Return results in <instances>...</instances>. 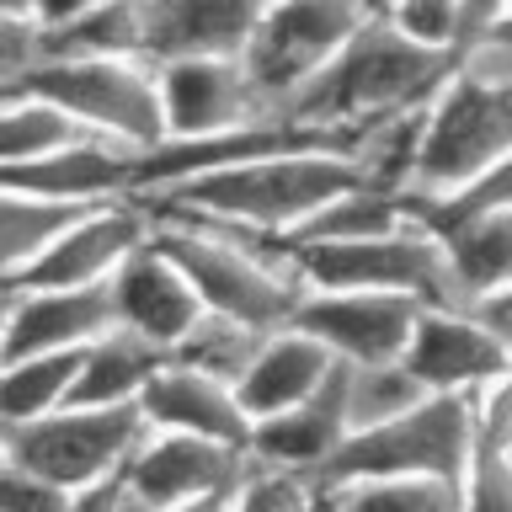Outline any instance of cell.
<instances>
[{"label": "cell", "mask_w": 512, "mask_h": 512, "mask_svg": "<svg viewBox=\"0 0 512 512\" xmlns=\"http://www.w3.org/2000/svg\"><path fill=\"white\" fill-rule=\"evenodd\" d=\"M416 219L411 192H395L384 182H352L336 198H326L310 219L288 235V246H331V240H368L384 230H400V224Z\"/></svg>", "instance_id": "22"}, {"label": "cell", "mask_w": 512, "mask_h": 512, "mask_svg": "<svg viewBox=\"0 0 512 512\" xmlns=\"http://www.w3.org/2000/svg\"><path fill=\"white\" fill-rule=\"evenodd\" d=\"M91 6H102V0H38V22L54 27V22H70V16L91 11Z\"/></svg>", "instance_id": "38"}, {"label": "cell", "mask_w": 512, "mask_h": 512, "mask_svg": "<svg viewBox=\"0 0 512 512\" xmlns=\"http://www.w3.org/2000/svg\"><path fill=\"white\" fill-rule=\"evenodd\" d=\"M11 310H16V278H0V352H6V331H11Z\"/></svg>", "instance_id": "39"}, {"label": "cell", "mask_w": 512, "mask_h": 512, "mask_svg": "<svg viewBox=\"0 0 512 512\" xmlns=\"http://www.w3.org/2000/svg\"><path fill=\"white\" fill-rule=\"evenodd\" d=\"M155 240L182 262L208 310L251 320L262 331H278L294 320L304 299V272L288 235L235 230V224L192 214H155Z\"/></svg>", "instance_id": "3"}, {"label": "cell", "mask_w": 512, "mask_h": 512, "mask_svg": "<svg viewBox=\"0 0 512 512\" xmlns=\"http://www.w3.org/2000/svg\"><path fill=\"white\" fill-rule=\"evenodd\" d=\"M427 395L432 390L411 374L406 358H390V363H347V416H352V432L395 422L400 411H411L416 400H427Z\"/></svg>", "instance_id": "29"}, {"label": "cell", "mask_w": 512, "mask_h": 512, "mask_svg": "<svg viewBox=\"0 0 512 512\" xmlns=\"http://www.w3.org/2000/svg\"><path fill=\"white\" fill-rule=\"evenodd\" d=\"M166 358L171 352L160 342H150V336H139L128 326H112V331L96 336V342H86V352H80L70 400L75 406H128V400L144 395V384L160 374Z\"/></svg>", "instance_id": "21"}, {"label": "cell", "mask_w": 512, "mask_h": 512, "mask_svg": "<svg viewBox=\"0 0 512 512\" xmlns=\"http://www.w3.org/2000/svg\"><path fill=\"white\" fill-rule=\"evenodd\" d=\"M411 374L438 395H475L512 368V347L470 304H422L406 342Z\"/></svg>", "instance_id": "12"}, {"label": "cell", "mask_w": 512, "mask_h": 512, "mask_svg": "<svg viewBox=\"0 0 512 512\" xmlns=\"http://www.w3.org/2000/svg\"><path fill=\"white\" fill-rule=\"evenodd\" d=\"M144 438H150V416L139 411V400H128V406H75V400H64L59 411L38 416V422L6 427V454L27 464L38 480H48L64 502H75L86 486L123 470Z\"/></svg>", "instance_id": "6"}, {"label": "cell", "mask_w": 512, "mask_h": 512, "mask_svg": "<svg viewBox=\"0 0 512 512\" xmlns=\"http://www.w3.org/2000/svg\"><path fill=\"white\" fill-rule=\"evenodd\" d=\"M512 16V0H459V22H464V54L480 43V38H491L496 27H502Z\"/></svg>", "instance_id": "35"}, {"label": "cell", "mask_w": 512, "mask_h": 512, "mask_svg": "<svg viewBox=\"0 0 512 512\" xmlns=\"http://www.w3.org/2000/svg\"><path fill=\"white\" fill-rule=\"evenodd\" d=\"M368 6H379V0H368Z\"/></svg>", "instance_id": "42"}, {"label": "cell", "mask_w": 512, "mask_h": 512, "mask_svg": "<svg viewBox=\"0 0 512 512\" xmlns=\"http://www.w3.org/2000/svg\"><path fill=\"white\" fill-rule=\"evenodd\" d=\"M331 368H336V352L326 342H315L304 326H294V320L278 326V331H267V342L256 347L251 368L235 384L251 427L267 422V416H278V411H288V406H299L304 395H315Z\"/></svg>", "instance_id": "19"}, {"label": "cell", "mask_w": 512, "mask_h": 512, "mask_svg": "<svg viewBox=\"0 0 512 512\" xmlns=\"http://www.w3.org/2000/svg\"><path fill=\"white\" fill-rule=\"evenodd\" d=\"M160 102H166V139L219 134V128L267 118V102L240 54H182L160 64Z\"/></svg>", "instance_id": "14"}, {"label": "cell", "mask_w": 512, "mask_h": 512, "mask_svg": "<svg viewBox=\"0 0 512 512\" xmlns=\"http://www.w3.org/2000/svg\"><path fill=\"white\" fill-rule=\"evenodd\" d=\"M496 208H512V155H502L496 166H486L480 176H470L464 187L443 192V198L432 203H416V219L427 224V230H454V224L475 219V214H496Z\"/></svg>", "instance_id": "32"}, {"label": "cell", "mask_w": 512, "mask_h": 512, "mask_svg": "<svg viewBox=\"0 0 512 512\" xmlns=\"http://www.w3.org/2000/svg\"><path fill=\"white\" fill-rule=\"evenodd\" d=\"M422 315V299L384 288H304L294 326L326 342L342 363H390L406 358V342Z\"/></svg>", "instance_id": "11"}, {"label": "cell", "mask_w": 512, "mask_h": 512, "mask_svg": "<svg viewBox=\"0 0 512 512\" xmlns=\"http://www.w3.org/2000/svg\"><path fill=\"white\" fill-rule=\"evenodd\" d=\"M16 507H70L64 496L38 480L27 464H16L11 454H0V512H16Z\"/></svg>", "instance_id": "34"}, {"label": "cell", "mask_w": 512, "mask_h": 512, "mask_svg": "<svg viewBox=\"0 0 512 512\" xmlns=\"http://www.w3.org/2000/svg\"><path fill=\"white\" fill-rule=\"evenodd\" d=\"M379 11L406 32L411 43L443 48V54L464 59V22H459V0H379Z\"/></svg>", "instance_id": "33"}, {"label": "cell", "mask_w": 512, "mask_h": 512, "mask_svg": "<svg viewBox=\"0 0 512 512\" xmlns=\"http://www.w3.org/2000/svg\"><path fill=\"white\" fill-rule=\"evenodd\" d=\"M267 342L262 326H251V320H235V315H219V310H203V320L192 326L182 342L171 347V358H182L192 368H208V374L240 384V374L251 368L256 347Z\"/></svg>", "instance_id": "30"}, {"label": "cell", "mask_w": 512, "mask_h": 512, "mask_svg": "<svg viewBox=\"0 0 512 512\" xmlns=\"http://www.w3.org/2000/svg\"><path fill=\"white\" fill-rule=\"evenodd\" d=\"M304 288H384L422 304H464L443 235L422 219L368 240H331V246H294Z\"/></svg>", "instance_id": "8"}, {"label": "cell", "mask_w": 512, "mask_h": 512, "mask_svg": "<svg viewBox=\"0 0 512 512\" xmlns=\"http://www.w3.org/2000/svg\"><path fill=\"white\" fill-rule=\"evenodd\" d=\"M320 507H363V512H459L464 491L448 475H352L320 496Z\"/></svg>", "instance_id": "27"}, {"label": "cell", "mask_w": 512, "mask_h": 512, "mask_svg": "<svg viewBox=\"0 0 512 512\" xmlns=\"http://www.w3.org/2000/svg\"><path fill=\"white\" fill-rule=\"evenodd\" d=\"M464 59L480 64V70H491V75H502V80H512V16L491 32V38H480Z\"/></svg>", "instance_id": "36"}, {"label": "cell", "mask_w": 512, "mask_h": 512, "mask_svg": "<svg viewBox=\"0 0 512 512\" xmlns=\"http://www.w3.org/2000/svg\"><path fill=\"white\" fill-rule=\"evenodd\" d=\"M80 352H6L0 358V427H22L59 411L75 390Z\"/></svg>", "instance_id": "24"}, {"label": "cell", "mask_w": 512, "mask_h": 512, "mask_svg": "<svg viewBox=\"0 0 512 512\" xmlns=\"http://www.w3.org/2000/svg\"><path fill=\"white\" fill-rule=\"evenodd\" d=\"M443 251H448V267H454L464 304L502 288L512 278V208L475 214V219L454 224V230H443Z\"/></svg>", "instance_id": "25"}, {"label": "cell", "mask_w": 512, "mask_h": 512, "mask_svg": "<svg viewBox=\"0 0 512 512\" xmlns=\"http://www.w3.org/2000/svg\"><path fill=\"white\" fill-rule=\"evenodd\" d=\"M470 310H475V315L486 320V326H491V331L512 347V278H507L502 288H491V294H480V299L470 304Z\"/></svg>", "instance_id": "37"}, {"label": "cell", "mask_w": 512, "mask_h": 512, "mask_svg": "<svg viewBox=\"0 0 512 512\" xmlns=\"http://www.w3.org/2000/svg\"><path fill=\"white\" fill-rule=\"evenodd\" d=\"M22 86L54 96L91 134L128 150H150L166 139L160 64L144 54H43L22 75Z\"/></svg>", "instance_id": "5"}, {"label": "cell", "mask_w": 512, "mask_h": 512, "mask_svg": "<svg viewBox=\"0 0 512 512\" xmlns=\"http://www.w3.org/2000/svg\"><path fill=\"white\" fill-rule=\"evenodd\" d=\"M139 411L150 416V427H176V432H203V438L224 443H251V416L240 406V390L230 379L192 368L182 358H166L160 374L144 384Z\"/></svg>", "instance_id": "17"}, {"label": "cell", "mask_w": 512, "mask_h": 512, "mask_svg": "<svg viewBox=\"0 0 512 512\" xmlns=\"http://www.w3.org/2000/svg\"><path fill=\"white\" fill-rule=\"evenodd\" d=\"M86 203L43 198V192L0 182V278H22V272L43 256V246L70 224Z\"/></svg>", "instance_id": "26"}, {"label": "cell", "mask_w": 512, "mask_h": 512, "mask_svg": "<svg viewBox=\"0 0 512 512\" xmlns=\"http://www.w3.org/2000/svg\"><path fill=\"white\" fill-rule=\"evenodd\" d=\"M267 0H144V54L155 64L182 54H240Z\"/></svg>", "instance_id": "18"}, {"label": "cell", "mask_w": 512, "mask_h": 512, "mask_svg": "<svg viewBox=\"0 0 512 512\" xmlns=\"http://www.w3.org/2000/svg\"><path fill=\"white\" fill-rule=\"evenodd\" d=\"M6 16H38V0H0Z\"/></svg>", "instance_id": "40"}, {"label": "cell", "mask_w": 512, "mask_h": 512, "mask_svg": "<svg viewBox=\"0 0 512 512\" xmlns=\"http://www.w3.org/2000/svg\"><path fill=\"white\" fill-rule=\"evenodd\" d=\"M112 326L118 310L107 283H16L6 352H80Z\"/></svg>", "instance_id": "16"}, {"label": "cell", "mask_w": 512, "mask_h": 512, "mask_svg": "<svg viewBox=\"0 0 512 512\" xmlns=\"http://www.w3.org/2000/svg\"><path fill=\"white\" fill-rule=\"evenodd\" d=\"M368 182L352 150L336 144H299V150H272L256 160L187 176L166 192L139 198L150 214H192V219H219L235 230H262V235H294L304 219L342 187Z\"/></svg>", "instance_id": "2"}, {"label": "cell", "mask_w": 512, "mask_h": 512, "mask_svg": "<svg viewBox=\"0 0 512 512\" xmlns=\"http://www.w3.org/2000/svg\"><path fill=\"white\" fill-rule=\"evenodd\" d=\"M80 139H102V134H91L54 96L27 91V86L0 91V166H27V160H43Z\"/></svg>", "instance_id": "23"}, {"label": "cell", "mask_w": 512, "mask_h": 512, "mask_svg": "<svg viewBox=\"0 0 512 512\" xmlns=\"http://www.w3.org/2000/svg\"><path fill=\"white\" fill-rule=\"evenodd\" d=\"M454 64H459V54L411 43L406 32L374 6L368 22L342 43V54L283 107V118L331 128V134H342L352 150H358L363 128L427 107L443 80L454 75Z\"/></svg>", "instance_id": "1"}, {"label": "cell", "mask_w": 512, "mask_h": 512, "mask_svg": "<svg viewBox=\"0 0 512 512\" xmlns=\"http://www.w3.org/2000/svg\"><path fill=\"white\" fill-rule=\"evenodd\" d=\"M512 155V80L459 59L422 118L411 203H432Z\"/></svg>", "instance_id": "4"}, {"label": "cell", "mask_w": 512, "mask_h": 512, "mask_svg": "<svg viewBox=\"0 0 512 512\" xmlns=\"http://www.w3.org/2000/svg\"><path fill=\"white\" fill-rule=\"evenodd\" d=\"M470 448H475V400L432 390L411 411H400L395 422L352 432L315 470V486L326 496V486L352 480V475H448V480H464Z\"/></svg>", "instance_id": "7"}, {"label": "cell", "mask_w": 512, "mask_h": 512, "mask_svg": "<svg viewBox=\"0 0 512 512\" xmlns=\"http://www.w3.org/2000/svg\"><path fill=\"white\" fill-rule=\"evenodd\" d=\"M43 54H144V0H102L43 27Z\"/></svg>", "instance_id": "28"}, {"label": "cell", "mask_w": 512, "mask_h": 512, "mask_svg": "<svg viewBox=\"0 0 512 512\" xmlns=\"http://www.w3.org/2000/svg\"><path fill=\"white\" fill-rule=\"evenodd\" d=\"M368 11H374L368 0H267L251 43L240 48L262 102L283 112L342 54V43L368 22Z\"/></svg>", "instance_id": "9"}, {"label": "cell", "mask_w": 512, "mask_h": 512, "mask_svg": "<svg viewBox=\"0 0 512 512\" xmlns=\"http://www.w3.org/2000/svg\"><path fill=\"white\" fill-rule=\"evenodd\" d=\"M352 438V416H347V363L336 358V368L326 374L315 395H304L299 406H288L278 416L251 427V448L267 459L299 464V470H320L336 448Z\"/></svg>", "instance_id": "20"}, {"label": "cell", "mask_w": 512, "mask_h": 512, "mask_svg": "<svg viewBox=\"0 0 512 512\" xmlns=\"http://www.w3.org/2000/svg\"><path fill=\"white\" fill-rule=\"evenodd\" d=\"M251 464V443H224L203 432L150 427V438L123 464L144 512H208L235 507Z\"/></svg>", "instance_id": "10"}, {"label": "cell", "mask_w": 512, "mask_h": 512, "mask_svg": "<svg viewBox=\"0 0 512 512\" xmlns=\"http://www.w3.org/2000/svg\"><path fill=\"white\" fill-rule=\"evenodd\" d=\"M299 507H320L315 475L299 470V464L267 459V454L251 448V464H246V480H240L235 512H299Z\"/></svg>", "instance_id": "31"}, {"label": "cell", "mask_w": 512, "mask_h": 512, "mask_svg": "<svg viewBox=\"0 0 512 512\" xmlns=\"http://www.w3.org/2000/svg\"><path fill=\"white\" fill-rule=\"evenodd\" d=\"M150 235H155V214L139 198L86 203L16 283H107Z\"/></svg>", "instance_id": "13"}, {"label": "cell", "mask_w": 512, "mask_h": 512, "mask_svg": "<svg viewBox=\"0 0 512 512\" xmlns=\"http://www.w3.org/2000/svg\"><path fill=\"white\" fill-rule=\"evenodd\" d=\"M0 454H6V427H0Z\"/></svg>", "instance_id": "41"}, {"label": "cell", "mask_w": 512, "mask_h": 512, "mask_svg": "<svg viewBox=\"0 0 512 512\" xmlns=\"http://www.w3.org/2000/svg\"><path fill=\"white\" fill-rule=\"evenodd\" d=\"M107 288H112L118 326L150 336V342H160L166 352L182 342V336L203 320V310H208V304L198 299V288H192V278L182 272V262H176L155 235L144 240L118 272H112Z\"/></svg>", "instance_id": "15"}]
</instances>
